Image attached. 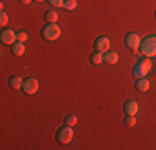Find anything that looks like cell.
<instances>
[{
  "label": "cell",
  "mask_w": 156,
  "mask_h": 150,
  "mask_svg": "<svg viewBox=\"0 0 156 150\" xmlns=\"http://www.w3.org/2000/svg\"><path fill=\"white\" fill-rule=\"evenodd\" d=\"M37 2H45V0H37Z\"/></svg>",
  "instance_id": "obj_23"
},
{
  "label": "cell",
  "mask_w": 156,
  "mask_h": 150,
  "mask_svg": "<svg viewBox=\"0 0 156 150\" xmlns=\"http://www.w3.org/2000/svg\"><path fill=\"white\" fill-rule=\"evenodd\" d=\"M30 2H32V0H20V3H22V5H28Z\"/></svg>",
  "instance_id": "obj_22"
},
{
  "label": "cell",
  "mask_w": 156,
  "mask_h": 150,
  "mask_svg": "<svg viewBox=\"0 0 156 150\" xmlns=\"http://www.w3.org/2000/svg\"><path fill=\"white\" fill-rule=\"evenodd\" d=\"M125 45H126V48H129V50H136V48H140V45H141V37L135 32L126 33Z\"/></svg>",
  "instance_id": "obj_6"
},
{
  "label": "cell",
  "mask_w": 156,
  "mask_h": 150,
  "mask_svg": "<svg viewBox=\"0 0 156 150\" xmlns=\"http://www.w3.org/2000/svg\"><path fill=\"white\" fill-rule=\"evenodd\" d=\"M9 85L12 90H20L23 87V78H22L20 75H12V77L9 78Z\"/></svg>",
  "instance_id": "obj_11"
},
{
  "label": "cell",
  "mask_w": 156,
  "mask_h": 150,
  "mask_svg": "<svg viewBox=\"0 0 156 150\" xmlns=\"http://www.w3.org/2000/svg\"><path fill=\"white\" fill-rule=\"evenodd\" d=\"M151 67H153L151 58L143 57V58H140L138 62H136L135 69H133V75H135L136 78H143V77H146V75L151 72Z\"/></svg>",
  "instance_id": "obj_3"
},
{
  "label": "cell",
  "mask_w": 156,
  "mask_h": 150,
  "mask_svg": "<svg viewBox=\"0 0 156 150\" xmlns=\"http://www.w3.org/2000/svg\"><path fill=\"white\" fill-rule=\"evenodd\" d=\"M120 60V55L116 54V52H111L108 50L106 54H103V62L106 63V65H115V63Z\"/></svg>",
  "instance_id": "obj_10"
},
{
  "label": "cell",
  "mask_w": 156,
  "mask_h": 150,
  "mask_svg": "<svg viewBox=\"0 0 156 150\" xmlns=\"http://www.w3.org/2000/svg\"><path fill=\"white\" fill-rule=\"evenodd\" d=\"M7 24H9V15H7L5 12H2V13H0V25L5 27Z\"/></svg>",
  "instance_id": "obj_20"
},
{
  "label": "cell",
  "mask_w": 156,
  "mask_h": 150,
  "mask_svg": "<svg viewBox=\"0 0 156 150\" xmlns=\"http://www.w3.org/2000/svg\"><path fill=\"white\" fill-rule=\"evenodd\" d=\"M62 28L57 22H47V25L42 28V37L47 42H55L57 39H60Z\"/></svg>",
  "instance_id": "obj_2"
},
{
  "label": "cell",
  "mask_w": 156,
  "mask_h": 150,
  "mask_svg": "<svg viewBox=\"0 0 156 150\" xmlns=\"http://www.w3.org/2000/svg\"><path fill=\"white\" fill-rule=\"evenodd\" d=\"M136 90H138V92H148V90H150V80H148L146 77H143V78H138V80H136Z\"/></svg>",
  "instance_id": "obj_12"
},
{
  "label": "cell",
  "mask_w": 156,
  "mask_h": 150,
  "mask_svg": "<svg viewBox=\"0 0 156 150\" xmlns=\"http://www.w3.org/2000/svg\"><path fill=\"white\" fill-rule=\"evenodd\" d=\"M23 93L25 95H35L40 88V82L37 80L35 77H28V78H23Z\"/></svg>",
  "instance_id": "obj_5"
},
{
  "label": "cell",
  "mask_w": 156,
  "mask_h": 150,
  "mask_svg": "<svg viewBox=\"0 0 156 150\" xmlns=\"http://www.w3.org/2000/svg\"><path fill=\"white\" fill-rule=\"evenodd\" d=\"M72 138H73V129L72 127L65 125V127H60V129L57 130V142L58 144H62V145L70 144Z\"/></svg>",
  "instance_id": "obj_4"
},
{
  "label": "cell",
  "mask_w": 156,
  "mask_h": 150,
  "mask_svg": "<svg viewBox=\"0 0 156 150\" xmlns=\"http://www.w3.org/2000/svg\"><path fill=\"white\" fill-rule=\"evenodd\" d=\"M76 5H78V2H76V0H65V2H63V9H65V10H68V12L75 10V9H76Z\"/></svg>",
  "instance_id": "obj_16"
},
{
  "label": "cell",
  "mask_w": 156,
  "mask_h": 150,
  "mask_svg": "<svg viewBox=\"0 0 156 150\" xmlns=\"http://www.w3.org/2000/svg\"><path fill=\"white\" fill-rule=\"evenodd\" d=\"M140 52L143 57L148 58L156 57V35H146L144 39H141Z\"/></svg>",
  "instance_id": "obj_1"
},
{
  "label": "cell",
  "mask_w": 156,
  "mask_h": 150,
  "mask_svg": "<svg viewBox=\"0 0 156 150\" xmlns=\"http://www.w3.org/2000/svg\"><path fill=\"white\" fill-rule=\"evenodd\" d=\"M17 40L18 42H22V43H27V40H28V33L27 32H17Z\"/></svg>",
  "instance_id": "obj_18"
},
{
  "label": "cell",
  "mask_w": 156,
  "mask_h": 150,
  "mask_svg": "<svg viewBox=\"0 0 156 150\" xmlns=\"http://www.w3.org/2000/svg\"><path fill=\"white\" fill-rule=\"evenodd\" d=\"M12 54L15 55V57H22V55L25 54V43L15 42V43L12 45Z\"/></svg>",
  "instance_id": "obj_13"
},
{
  "label": "cell",
  "mask_w": 156,
  "mask_h": 150,
  "mask_svg": "<svg viewBox=\"0 0 156 150\" xmlns=\"http://www.w3.org/2000/svg\"><path fill=\"white\" fill-rule=\"evenodd\" d=\"M154 18H156V12H154Z\"/></svg>",
  "instance_id": "obj_24"
},
{
  "label": "cell",
  "mask_w": 156,
  "mask_h": 150,
  "mask_svg": "<svg viewBox=\"0 0 156 150\" xmlns=\"http://www.w3.org/2000/svg\"><path fill=\"white\" fill-rule=\"evenodd\" d=\"M0 40H2V43H5V45H13L15 42H18L17 33L13 32V30H10V28H3L2 30V33H0Z\"/></svg>",
  "instance_id": "obj_7"
},
{
  "label": "cell",
  "mask_w": 156,
  "mask_h": 150,
  "mask_svg": "<svg viewBox=\"0 0 156 150\" xmlns=\"http://www.w3.org/2000/svg\"><path fill=\"white\" fill-rule=\"evenodd\" d=\"M125 123H126V127H135L136 125V117L135 115H126Z\"/></svg>",
  "instance_id": "obj_19"
},
{
  "label": "cell",
  "mask_w": 156,
  "mask_h": 150,
  "mask_svg": "<svg viewBox=\"0 0 156 150\" xmlns=\"http://www.w3.org/2000/svg\"><path fill=\"white\" fill-rule=\"evenodd\" d=\"M48 3H50L51 7H55V9H58V7H63V2L65 0H47Z\"/></svg>",
  "instance_id": "obj_21"
},
{
  "label": "cell",
  "mask_w": 156,
  "mask_h": 150,
  "mask_svg": "<svg viewBox=\"0 0 156 150\" xmlns=\"http://www.w3.org/2000/svg\"><path fill=\"white\" fill-rule=\"evenodd\" d=\"M90 62L93 63V65H101V63H103V54H101V52H96L95 50V54L91 55Z\"/></svg>",
  "instance_id": "obj_14"
},
{
  "label": "cell",
  "mask_w": 156,
  "mask_h": 150,
  "mask_svg": "<svg viewBox=\"0 0 156 150\" xmlns=\"http://www.w3.org/2000/svg\"><path fill=\"white\" fill-rule=\"evenodd\" d=\"M45 20L47 22H58L57 10H47V12H45Z\"/></svg>",
  "instance_id": "obj_15"
},
{
  "label": "cell",
  "mask_w": 156,
  "mask_h": 150,
  "mask_svg": "<svg viewBox=\"0 0 156 150\" xmlns=\"http://www.w3.org/2000/svg\"><path fill=\"white\" fill-rule=\"evenodd\" d=\"M125 112L126 115H136L140 112V105L136 100H128V102H125Z\"/></svg>",
  "instance_id": "obj_9"
},
{
  "label": "cell",
  "mask_w": 156,
  "mask_h": 150,
  "mask_svg": "<svg viewBox=\"0 0 156 150\" xmlns=\"http://www.w3.org/2000/svg\"><path fill=\"white\" fill-rule=\"evenodd\" d=\"M95 50L101 52V54H106L110 50V39L108 37H98L95 40Z\"/></svg>",
  "instance_id": "obj_8"
},
{
  "label": "cell",
  "mask_w": 156,
  "mask_h": 150,
  "mask_svg": "<svg viewBox=\"0 0 156 150\" xmlns=\"http://www.w3.org/2000/svg\"><path fill=\"white\" fill-rule=\"evenodd\" d=\"M78 123V117L76 115H68V117L65 118V125H68V127H75Z\"/></svg>",
  "instance_id": "obj_17"
}]
</instances>
